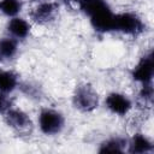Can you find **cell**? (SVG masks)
<instances>
[{"instance_id": "3957f363", "label": "cell", "mask_w": 154, "mask_h": 154, "mask_svg": "<svg viewBox=\"0 0 154 154\" xmlns=\"http://www.w3.org/2000/svg\"><path fill=\"white\" fill-rule=\"evenodd\" d=\"M72 102L73 106L82 112H93L99 106V95L91 85L81 84L75 89Z\"/></svg>"}, {"instance_id": "2e32d148", "label": "cell", "mask_w": 154, "mask_h": 154, "mask_svg": "<svg viewBox=\"0 0 154 154\" xmlns=\"http://www.w3.org/2000/svg\"><path fill=\"white\" fill-rule=\"evenodd\" d=\"M8 107H10V105H8V100L6 97V94L0 93V113H4Z\"/></svg>"}, {"instance_id": "7a4b0ae2", "label": "cell", "mask_w": 154, "mask_h": 154, "mask_svg": "<svg viewBox=\"0 0 154 154\" xmlns=\"http://www.w3.org/2000/svg\"><path fill=\"white\" fill-rule=\"evenodd\" d=\"M114 30L125 35L137 36L144 30V23L134 12H122L114 14Z\"/></svg>"}, {"instance_id": "5bb4252c", "label": "cell", "mask_w": 154, "mask_h": 154, "mask_svg": "<svg viewBox=\"0 0 154 154\" xmlns=\"http://www.w3.org/2000/svg\"><path fill=\"white\" fill-rule=\"evenodd\" d=\"M78 5H79V8L82 10V12L84 14H87L88 17H90L95 12L108 6L106 0H79Z\"/></svg>"}, {"instance_id": "ac0fdd59", "label": "cell", "mask_w": 154, "mask_h": 154, "mask_svg": "<svg viewBox=\"0 0 154 154\" xmlns=\"http://www.w3.org/2000/svg\"><path fill=\"white\" fill-rule=\"evenodd\" d=\"M40 1H46V0H40Z\"/></svg>"}, {"instance_id": "9c48e42d", "label": "cell", "mask_w": 154, "mask_h": 154, "mask_svg": "<svg viewBox=\"0 0 154 154\" xmlns=\"http://www.w3.org/2000/svg\"><path fill=\"white\" fill-rule=\"evenodd\" d=\"M30 29H31V26H30L29 22H26L25 19L18 17V16L12 17L6 25V30L10 34V36L16 38L17 41L25 38L30 34Z\"/></svg>"}, {"instance_id": "8992f818", "label": "cell", "mask_w": 154, "mask_h": 154, "mask_svg": "<svg viewBox=\"0 0 154 154\" xmlns=\"http://www.w3.org/2000/svg\"><path fill=\"white\" fill-rule=\"evenodd\" d=\"M153 75H154V59H153V54L148 53L144 57H142L134 67L132 78L143 85L152 83Z\"/></svg>"}, {"instance_id": "ba28073f", "label": "cell", "mask_w": 154, "mask_h": 154, "mask_svg": "<svg viewBox=\"0 0 154 154\" xmlns=\"http://www.w3.org/2000/svg\"><path fill=\"white\" fill-rule=\"evenodd\" d=\"M57 12H58V5L53 1L46 0V1H40L32 8L30 17L37 24H46L54 19Z\"/></svg>"}, {"instance_id": "7c38bea8", "label": "cell", "mask_w": 154, "mask_h": 154, "mask_svg": "<svg viewBox=\"0 0 154 154\" xmlns=\"http://www.w3.org/2000/svg\"><path fill=\"white\" fill-rule=\"evenodd\" d=\"M18 87V77L12 71L0 70V93L10 94Z\"/></svg>"}, {"instance_id": "30bf717a", "label": "cell", "mask_w": 154, "mask_h": 154, "mask_svg": "<svg viewBox=\"0 0 154 154\" xmlns=\"http://www.w3.org/2000/svg\"><path fill=\"white\" fill-rule=\"evenodd\" d=\"M126 148L129 153L144 154V153H150L153 150V143L146 135L138 132L131 137V140L128 142Z\"/></svg>"}, {"instance_id": "9a60e30c", "label": "cell", "mask_w": 154, "mask_h": 154, "mask_svg": "<svg viewBox=\"0 0 154 154\" xmlns=\"http://www.w3.org/2000/svg\"><path fill=\"white\" fill-rule=\"evenodd\" d=\"M23 4L20 0H0V12L7 17H17L22 11Z\"/></svg>"}, {"instance_id": "5b68a950", "label": "cell", "mask_w": 154, "mask_h": 154, "mask_svg": "<svg viewBox=\"0 0 154 154\" xmlns=\"http://www.w3.org/2000/svg\"><path fill=\"white\" fill-rule=\"evenodd\" d=\"M6 124L17 132H28L31 129V119L30 117L19 108L8 107L4 112Z\"/></svg>"}, {"instance_id": "4fadbf2b", "label": "cell", "mask_w": 154, "mask_h": 154, "mask_svg": "<svg viewBox=\"0 0 154 154\" xmlns=\"http://www.w3.org/2000/svg\"><path fill=\"white\" fill-rule=\"evenodd\" d=\"M128 141L122 137H112L102 142L99 152L100 153H123L126 150Z\"/></svg>"}, {"instance_id": "8fae6325", "label": "cell", "mask_w": 154, "mask_h": 154, "mask_svg": "<svg viewBox=\"0 0 154 154\" xmlns=\"http://www.w3.org/2000/svg\"><path fill=\"white\" fill-rule=\"evenodd\" d=\"M18 52V42L16 38L8 36L0 38V60H11Z\"/></svg>"}, {"instance_id": "52a82bcc", "label": "cell", "mask_w": 154, "mask_h": 154, "mask_svg": "<svg viewBox=\"0 0 154 154\" xmlns=\"http://www.w3.org/2000/svg\"><path fill=\"white\" fill-rule=\"evenodd\" d=\"M114 14L109 6L95 12L89 17L91 26L99 32H108L114 30Z\"/></svg>"}, {"instance_id": "e0dca14e", "label": "cell", "mask_w": 154, "mask_h": 154, "mask_svg": "<svg viewBox=\"0 0 154 154\" xmlns=\"http://www.w3.org/2000/svg\"><path fill=\"white\" fill-rule=\"evenodd\" d=\"M65 1H69V2H78L79 0H65Z\"/></svg>"}, {"instance_id": "277c9868", "label": "cell", "mask_w": 154, "mask_h": 154, "mask_svg": "<svg viewBox=\"0 0 154 154\" xmlns=\"http://www.w3.org/2000/svg\"><path fill=\"white\" fill-rule=\"evenodd\" d=\"M105 106L111 113L119 116V117H123V116H126L131 111L132 101L128 95H125L123 93L113 91L106 96Z\"/></svg>"}, {"instance_id": "6da1fadb", "label": "cell", "mask_w": 154, "mask_h": 154, "mask_svg": "<svg viewBox=\"0 0 154 154\" xmlns=\"http://www.w3.org/2000/svg\"><path fill=\"white\" fill-rule=\"evenodd\" d=\"M37 124L42 134L54 136L61 132L65 126V118L61 112L53 108H42L37 117Z\"/></svg>"}]
</instances>
